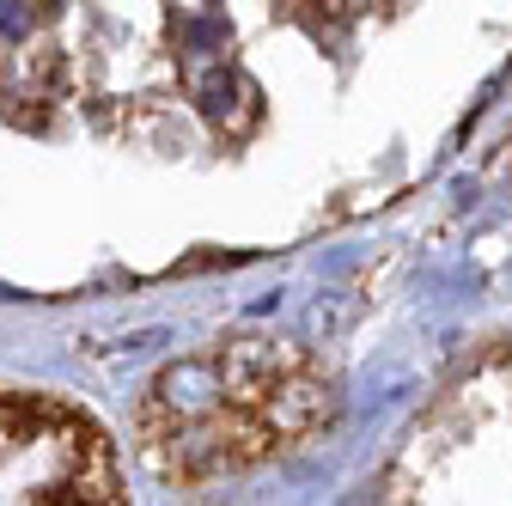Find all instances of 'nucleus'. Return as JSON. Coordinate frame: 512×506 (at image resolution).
I'll use <instances>...</instances> for the list:
<instances>
[{
    "mask_svg": "<svg viewBox=\"0 0 512 506\" xmlns=\"http://www.w3.org/2000/svg\"><path fill=\"white\" fill-rule=\"evenodd\" d=\"M330 378L311 354L232 342L177 360L141 403V446L159 476L202 482L250 470L330 421Z\"/></svg>",
    "mask_w": 512,
    "mask_h": 506,
    "instance_id": "1",
    "label": "nucleus"
},
{
    "mask_svg": "<svg viewBox=\"0 0 512 506\" xmlns=\"http://www.w3.org/2000/svg\"><path fill=\"white\" fill-rule=\"evenodd\" d=\"M0 500H122L104 427L61 397L0 391Z\"/></svg>",
    "mask_w": 512,
    "mask_h": 506,
    "instance_id": "2",
    "label": "nucleus"
}]
</instances>
